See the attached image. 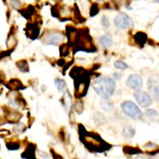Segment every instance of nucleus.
Returning <instances> with one entry per match:
<instances>
[{
	"mask_svg": "<svg viewBox=\"0 0 159 159\" xmlns=\"http://www.w3.org/2000/svg\"><path fill=\"white\" fill-rule=\"evenodd\" d=\"M148 88L156 101L159 102V76L151 75L148 80Z\"/></svg>",
	"mask_w": 159,
	"mask_h": 159,
	"instance_id": "obj_8",
	"label": "nucleus"
},
{
	"mask_svg": "<svg viewBox=\"0 0 159 159\" xmlns=\"http://www.w3.org/2000/svg\"><path fill=\"white\" fill-rule=\"evenodd\" d=\"M114 25L118 30H129L134 27V21L125 13H118L114 18Z\"/></svg>",
	"mask_w": 159,
	"mask_h": 159,
	"instance_id": "obj_4",
	"label": "nucleus"
},
{
	"mask_svg": "<svg viewBox=\"0 0 159 159\" xmlns=\"http://www.w3.org/2000/svg\"><path fill=\"white\" fill-rule=\"evenodd\" d=\"M154 2H155V3H159V0H155Z\"/></svg>",
	"mask_w": 159,
	"mask_h": 159,
	"instance_id": "obj_29",
	"label": "nucleus"
},
{
	"mask_svg": "<svg viewBox=\"0 0 159 159\" xmlns=\"http://www.w3.org/2000/svg\"><path fill=\"white\" fill-rule=\"evenodd\" d=\"M112 76H114L115 80H120V79H121V76H122V74L121 73H114V74H112Z\"/></svg>",
	"mask_w": 159,
	"mask_h": 159,
	"instance_id": "obj_27",
	"label": "nucleus"
},
{
	"mask_svg": "<svg viewBox=\"0 0 159 159\" xmlns=\"http://www.w3.org/2000/svg\"><path fill=\"white\" fill-rule=\"evenodd\" d=\"M135 100L137 102V104L140 107H148L151 104L153 103V98L151 97V94L147 91H136L134 94Z\"/></svg>",
	"mask_w": 159,
	"mask_h": 159,
	"instance_id": "obj_6",
	"label": "nucleus"
},
{
	"mask_svg": "<svg viewBox=\"0 0 159 159\" xmlns=\"http://www.w3.org/2000/svg\"><path fill=\"white\" fill-rule=\"evenodd\" d=\"M121 109L127 117L132 118V119L141 120V118H143V114L140 110L139 106L132 101H124L123 102V103L121 104Z\"/></svg>",
	"mask_w": 159,
	"mask_h": 159,
	"instance_id": "obj_2",
	"label": "nucleus"
},
{
	"mask_svg": "<svg viewBox=\"0 0 159 159\" xmlns=\"http://www.w3.org/2000/svg\"><path fill=\"white\" fill-rule=\"evenodd\" d=\"M16 43H17V39L15 37V34L13 33V29L10 31L9 35H7V47L9 50H12L13 48L16 47Z\"/></svg>",
	"mask_w": 159,
	"mask_h": 159,
	"instance_id": "obj_12",
	"label": "nucleus"
},
{
	"mask_svg": "<svg viewBox=\"0 0 159 159\" xmlns=\"http://www.w3.org/2000/svg\"><path fill=\"white\" fill-rule=\"evenodd\" d=\"M16 66L20 71H22V72H28V71H29V64H28V61L25 60L17 61Z\"/></svg>",
	"mask_w": 159,
	"mask_h": 159,
	"instance_id": "obj_19",
	"label": "nucleus"
},
{
	"mask_svg": "<svg viewBox=\"0 0 159 159\" xmlns=\"http://www.w3.org/2000/svg\"><path fill=\"white\" fill-rule=\"evenodd\" d=\"M74 108L76 109V111L78 112H81L82 110H83V108H84V105H83V103L82 102H76L75 103V105H74Z\"/></svg>",
	"mask_w": 159,
	"mask_h": 159,
	"instance_id": "obj_26",
	"label": "nucleus"
},
{
	"mask_svg": "<svg viewBox=\"0 0 159 159\" xmlns=\"http://www.w3.org/2000/svg\"><path fill=\"white\" fill-rule=\"evenodd\" d=\"M102 108L103 110H106V111H111L112 110V105L109 103V102H103V103L101 104Z\"/></svg>",
	"mask_w": 159,
	"mask_h": 159,
	"instance_id": "obj_25",
	"label": "nucleus"
},
{
	"mask_svg": "<svg viewBox=\"0 0 159 159\" xmlns=\"http://www.w3.org/2000/svg\"><path fill=\"white\" fill-rule=\"evenodd\" d=\"M34 145L30 144L28 145L27 148H25V151L24 152V154H22V158L25 159H35L34 158Z\"/></svg>",
	"mask_w": 159,
	"mask_h": 159,
	"instance_id": "obj_14",
	"label": "nucleus"
},
{
	"mask_svg": "<svg viewBox=\"0 0 159 159\" xmlns=\"http://www.w3.org/2000/svg\"><path fill=\"white\" fill-rule=\"evenodd\" d=\"M54 84H55V87L57 88V90L63 91V90H65V89H66V82L64 81L63 79L56 78L54 80Z\"/></svg>",
	"mask_w": 159,
	"mask_h": 159,
	"instance_id": "obj_20",
	"label": "nucleus"
},
{
	"mask_svg": "<svg viewBox=\"0 0 159 159\" xmlns=\"http://www.w3.org/2000/svg\"><path fill=\"white\" fill-rule=\"evenodd\" d=\"M4 83V74L3 72H0V84Z\"/></svg>",
	"mask_w": 159,
	"mask_h": 159,
	"instance_id": "obj_28",
	"label": "nucleus"
},
{
	"mask_svg": "<svg viewBox=\"0 0 159 159\" xmlns=\"http://www.w3.org/2000/svg\"><path fill=\"white\" fill-rule=\"evenodd\" d=\"M25 33H27V36L30 37L31 39H35L38 37L39 34V29H38V25L35 24H28L27 28H25Z\"/></svg>",
	"mask_w": 159,
	"mask_h": 159,
	"instance_id": "obj_10",
	"label": "nucleus"
},
{
	"mask_svg": "<svg viewBox=\"0 0 159 159\" xmlns=\"http://www.w3.org/2000/svg\"><path fill=\"white\" fill-rule=\"evenodd\" d=\"M64 36L61 32H56V31H50L48 33H45L42 37V42L45 45H53V46H57L61 43L64 42Z\"/></svg>",
	"mask_w": 159,
	"mask_h": 159,
	"instance_id": "obj_5",
	"label": "nucleus"
},
{
	"mask_svg": "<svg viewBox=\"0 0 159 159\" xmlns=\"http://www.w3.org/2000/svg\"><path fill=\"white\" fill-rule=\"evenodd\" d=\"M101 25L102 27H103V29H108L110 27V21H109V18L106 16V15H104V16L101 17Z\"/></svg>",
	"mask_w": 159,
	"mask_h": 159,
	"instance_id": "obj_23",
	"label": "nucleus"
},
{
	"mask_svg": "<svg viewBox=\"0 0 159 159\" xmlns=\"http://www.w3.org/2000/svg\"><path fill=\"white\" fill-rule=\"evenodd\" d=\"M99 43L104 49H109L112 46V43H114V39H112L111 34L109 33H105L102 36L99 37Z\"/></svg>",
	"mask_w": 159,
	"mask_h": 159,
	"instance_id": "obj_9",
	"label": "nucleus"
},
{
	"mask_svg": "<svg viewBox=\"0 0 159 159\" xmlns=\"http://www.w3.org/2000/svg\"><path fill=\"white\" fill-rule=\"evenodd\" d=\"M10 6L15 10H20V7H22V3L20 0H10Z\"/></svg>",
	"mask_w": 159,
	"mask_h": 159,
	"instance_id": "obj_24",
	"label": "nucleus"
},
{
	"mask_svg": "<svg viewBox=\"0 0 159 159\" xmlns=\"http://www.w3.org/2000/svg\"><path fill=\"white\" fill-rule=\"evenodd\" d=\"M114 66H115V68L117 69V70H126L127 68H129V65H127L126 63H125L124 61H122V60H117V61H115V63H114Z\"/></svg>",
	"mask_w": 159,
	"mask_h": 159,
	"instance_id": "obj_18",
	"label": "nucleus"
},
{
	"mask_svg": "<svg viewBox=\"0 0 159 159\" xmlns=\"http://www.w3.org/2000/svg\"><path fill=\"white\" fill-rule=\"evenodd\" d=\"M21 118V114L15 109H9L6 111V119L9 122H17Z\"/></svg>",
	"mask_w": 159,
	"mask_h": 159,
	"instance_id": "obj_11",
	"label": "nucleus"
},
{
	"mask_svg": "<svg viewBox=\"0 0 159 159\" xmlns=\"http://www.w3.org/2000/svg\"><path fill=\"white\" fill-rule=\"evenodd\" d=\"M92 87L96 93L102 99L109 100L116 91V80L109 76H100L93 81Z\"/></svg>",
	"mask_w": 159,
	"mask_h": 159,
	"instance_id": "obj_1",
	"label": "nucleus"
},
{
	"mask_svg": "<svg viewBox=\"0 0 159 159\" xmlns=\"http://www.w3.org/2000/svg\"><path fill=\"white\" fill-rule=\"evenodd\" d=\"M123 135L126 138H133L135 136V129L130 125H125L123 127Z\"/></svg>",
	"mask_w": 159,
	"mask_h": 159,
	"instance_id": "obj_17",
	"label": "nucleus"
},
{
	"mask_svg": "<svg viewBox=\"0 0 159 159\" xmlns=\"http://www.w3.org/2000/svg\"><path fill=\"white\" fill-rule=\"evenodd\" d=\"M20 13H21L27 19H30L31 17L35 14V9H34V7H32V6H28L27 9L20 10Z\"/></svg>",
	"mask_w": 159,
	"mask_h": 159,
	"instance_id": "obj_15",
	"label": "nucleus"
},
{
	"mask_svg": "<svg viewBox=\"0 0 159 159\" xmlns=\"http://www.w3.org/2000/svg\"><path fill=\"white\" fill-rule=\"evenodd\" d=\"M74 90H75V97L76 98H82L86 94L87 89L89 85V78L88 76L79 75L78 73L74 74Z\"/></svg>",
	"mask_w": 159,
	"mask_h": 159,
	"instance_id": "obj_3",
	"label": "nucleus"
},
{
	"mask_svg": "<svg viewBox=\"0 0 159 159\" xmlns=\"http://www.w3.org/2000/svg\"><path fill=\"white\" fill-rule=\"evenodd\" d=\"M93 121L97 125H103L106 123V119H105L104 115L101 112H96L93 115Z\"/></svg>",
	"mask_w": 159,
	"mask_h": 159,
	"instance_id": "obj_16",
	"label": "nucleus"
},
{
	"mask_svg": "<svg viewBox=\"0 0 159 159\" xmlns=\"http://www.w3.org/2000/svg\"><path fill=\"white\" fill-rule=\"evenodd\" d=\"M20 147L18 141H14V140H10L7 142V148H9L10 151H15V150H18Z\"/></svg>",
	"mask_w": 159,
	"mask_h": 159,
	"instance_id": "obj_21",
	"label": "nucleus"
},
{
	"mask_svg": "<svg viewBox=\"0 0 159 159\" xmlns=\"http://www.w3.org/2000/svg\"><path fill=\"white\" fill-rule=\"evenodd\" d=\"M145 115L148 117V119H158L159 118V114L155 109H148L145 111Z\"/></svg>",
	"mask_w": 159,
	"mask_h": 159,
	"instance_id": "obj_22",
	"label": "nucleus"
},
{
	"mask_svg": "<svg viewBox=\"0 0 159 159\" xmlns=\"http://www.w3.org/2000/svg\"><path fill=\"white\" fill-rule=\"evenodd\" d=\"M125 84L132 90L139 91L143 86V80L139 74H130L127 76Z\"/></svg>",
	"mask_w": 159,
	"mask_h": 159,
	"instance_id": "obj_7",
	"label": "nucleus"
},
{
	"mask_svg": "<svg viewBox=\"0 0 159 159\" xmlns=\"http://www.w3.org/2000/svg\"><path fill=\"white\" fill-rule=\"evenodd\" d=\"M7 85L9 86L11 89H13V90H18V89H22V88H24V86H22V83L19 81V80H17V79H12L11 81L7 82Z\"/></svg>",
	"mask_w": 159,
	"mask_h": 159,
	"instance_id": "obj_13",
	"label": "nucleus"
}]
</instances>
